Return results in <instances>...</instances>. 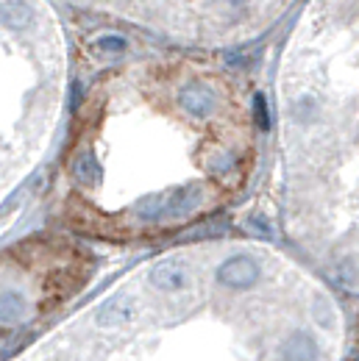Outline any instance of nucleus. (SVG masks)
I'll return each mask as SVG.
<instances>
[{"label":"nucleus","instance_id":"f257e3e1","mask_svg":"<svg viewBox=\"0 0 359 361\" xmlns=\"http://www.w3.org/2000/svg\"><path fill=\"white\" fill-rule=\"evenodd\" d=\"M257 106L240 73L198 56L109 70L76 117L64 220L109 239H151L212 217L251 178Z\"/></svg>","mask_w":359,"mask_h":361},{"label":"nucleus","instance_id":"f03ea898","mask_svg":"<svg viewBox=\"0 0 359 361\" xmlns=\"http://www.w3.org/2000/svg\"><path fill=\"white\" fill-rule=\"evenodd\" d=\"M331 292L262 242L212 239L131 272L76 325V359H334Z\"/></svg>","mask_w":359,"mask_h":361}]
</instances>
